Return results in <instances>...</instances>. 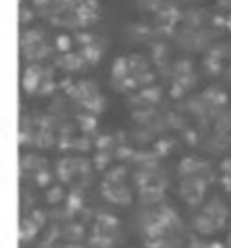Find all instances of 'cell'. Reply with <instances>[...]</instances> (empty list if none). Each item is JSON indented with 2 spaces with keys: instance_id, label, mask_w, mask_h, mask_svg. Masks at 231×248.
<instances>
[{
  "instance_id": "cell-1",
  "label": "cell",
  "mask_w": 231,
  "mask_h": 248,
  "mask_svg": "<svg viewBox=\"0 0 231 248\" xmlns=\"http://www.w3.org/2000/svg\"><path fill=\"white\" fill-rule=\"evenodd\" d=\"M151 205L142 211L140 232L148 248H184L186 227L179 213L161 202H149Z\"/></svg>"
},
{
  "instance_id": "cell-2",
  "label": "cell",
  "mask_w": 231,
  "mask_h": 248,
  "mask_svg": "<svg viewBox=\"0 0 231 248\" xmlns=\"http://www.w3.org/2000/svg\"><path fill=\"white\" fill-rule=\"evenodd\" d=\"M31 8L49 23L62 29H87L101 17L97 0H31Z\"/></svg>"
},
{
  "instance_id": "cell-3",
  "label": "cell",
  "mask_w": 231,
  "mask_h": 248,
  "mask_svg": "<svg viewBox=\"0 0 231 248\" xmlns=\"http://www.w3.org/2000/svg\"><path fill=\"white\" fill-rule=\"evenodd\" d=\"M214 178L215 170L210 161L196 155H188L181 159L177 169V192L184 203L196 207L208 198V190Z\"/></svg>"
},
{
  "instance_id": "cell-4",
  "label": "cell",
  "mask_w": 231,
  "mask_h": 248,
  "mask_svg": "<svg viewBox=\"0 0 231 248\" xmlns=\"http://www.w3.org/2000/svg\"><path fill=\"white\" fill-rule=\"evenodd\" d=\"M153 79H155L153 60L142 52L122 54L111 66V83L116 91L122 93L146 89L153 83Z\"/></svg>"
},
{
  "instance_id": "cell-5",
  "label": "cell",
  "mask_w": 231,
  "mask_h": 248,
  "mask_svg": "<svg viewBox=\"0 0 231 248\" xmlns=\"http://www.w3.org/2000/svg\"><path fill=\"white\" fill-rule=\"evenodd\" d=\"M231 213L227 203L219 196H208L200 205L192 207L190 213V229L200 238H210L221 232L229 225Z\"/></svg>"
},
{
  "instance_id": "cell-6",
  "label": "cell",
  "mask_w": 231,
  "mask_h": 248,
  "mask_svg": "<svg viewBox=\"0 0 231 248\" xmlns=\"http://www.w3.org/2000/svg\"><path fill=\"white\" fill-rule=\"evenodd\" d=\"M52 52V45L41 27H25L19 35V54L25 64L45 62Z\"/></svg>"
},
{
  "instance_id": "cell-7",
  "label": "cell",
  "mask_w": 231,
  "mask_h": 248,
  "mask_svg": "<svg viewBox=\"0 0 231 248\" xmlns=\"http://www.w3.org/2000/svg\"><path fill=\"white\" fill-rule=\"evenodd\" d=\"M66 93L78 107H82L89 114H99L105 108V97L99 85L93 83L91 79H78L68 83Z\"/></svg>"
},
{
  "instance_id": "cell-8",
  "label": "cell",
  "mask_w": 231,
  "mask_h": 248,
  "mask_svg": "<svg viewBox=\"0 0 231 248\" xmlns=\"http://www.w3.org/2000/svg\"><path fill=\"white\" fill-rule=\"evenodd\" d=\"M52 83H54V74L43 62L25 64L21 74V87L27 95H47L52 91L54 87Z\"/></svg>"
},
{
  "instance_id": "cell-9",
  "label": "cell",
  "mask_w": 231,
  "mask_h": 248,
  "mask_svg": "<svg viewBox=\"0 0 231 248\" xmlns=\"http://www.w3.org/2000/svg\"><path fill=\"white\" fill-rule=\"evenodd\" d=\"M204 70L210 76L231 79V43L217 41L204 52Z\"/></svg>"
},
{
  "instance_id": "cell-10",
  "label": "cell",
  "mask_w": 231,
  "mask_h": 248,
  "mask_svg": "<svg viewBox=\"0 0 231 248\" xmlns=\"http://www.w3.org/2000/svg\"><path fill=\"white\" fill-rule=\"evenodd\" d=\"M204 149L210 153H223L231 147V108L221 112L212 124L210 132L204 138Z\"/></svg>"
},
{
  "instance_id": "cell-11",
  "label": "cell",
  "mask_w": 231,
  "mask_h": 248,
  "mask_svg": "<svg viewBox=\"0 0 231 248\" xmlns=\"http://www.w3.org/2000/svg\"><path fill=\"white\" fill-rule=\"evenodd\" d=\"M196 81H198V76L190 60H177L175 64H171V95L188 93Z\"/></svg>"
},
{
  "instance_id": "cell-12",
  "label": "cell",
  "mask_w": 231,
  "mask_h": 248,
  "mask_svg": "<svg viewBox=\"0 0 231 248\" xmlns=\"http://www.w3.org/2000/svg\"><path fill=\"white\" fill-rule=\"evenodd\" d=\"M124 176H126V170L122 167H116L107 174V178L103 182V194L115 203L130 202V188L126 186Z\"/></svg>"
},
{
  "instance_id": "cell-13",
  "label": "cell",
  "mask_w": 231,
  "mask_h": 248,
  "mask_svg": "<svg viewBox=\"0 0 231 248\" xmlns=\"http://www.w3.org/2000/svg\"><path fill=\"white\" fill-rule=\"evenodd\" d=\"M217 180L221 184L223 190L231 192V155L223 157L219 161V167H217Z\"/></svg>"
},
{
  "instance_id": "cell-14",
  "label": "cell",
  "mask_w": 231,
  "mask_h": 248,
  "mask_svg": "<svg viewBox=\"0 0 231 248\" xmlns=\"http://www.w3.org/2000/svg\"><path fill=\"white\" fill-rule=\"evenodd\" d=\"M217 8H219V14L215 17L217 25L231 29V0H217Z\"/></svg>"
},
{
  "instance_id": "cell-15",
  "label": "cell",
  "mask_w": 231,
  "mask_h": 248,
  "mask_svg": "<svg viewBox=\"0 0 231 248\" xmlns=\"http://www.w3.org/2000/svg\"><path fill=\"white\" fill-rule=\"evenodd\" d=\"M184 248H223V246H219L217 242L208 240V238L192 236V238H188V242H186V246H184Z\"/></svg>"
},
{
  "instance_id": "cell-16",
  "label": "cell",
  "mask_w": 231,
  "mask_h": 248,
  "mask_svg": "<svg viewBox=\"0 0 231 248\" xmlns=\"http://www.w3.org/2000/svg\"><path fill=\"white\" fill-rule=\"evenodd\" d=\"M223 248H231V231H229V234H227V240H225Z\"/></svg>"
}]
</instances>
